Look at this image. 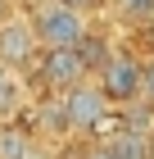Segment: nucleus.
Listing matches in <instances>:
<instances>
[{"label": "nucleus", "mask_w": 154, "mask_h": 159, "mask_svg": "<svg viewBox=\"0 0 154 159\" xmlns=\"http://www.w3.org/2000/svg\"><path fill=\"white\" fill-rule=\"evenodd\" d=\"M91 82L100 86L109 109H122L131 100H141V59L131 50H109V59L91 73Z\"/></svg>", "instance_id": "f257e3e1"}, {"label": "nucleus", "mask_w": 154, "mask_h": 159, "mask_svg": "<svg viewBox=\"0 0 154 159\" xmlns=\"http://www.w3.org/2000/svg\"><path fill=\"white\" fill-rule=\"evenodd\" d=\"M59 100H64V118H68V136H100V127H109V100L100 96L91 77L59 91Z\"/></svg>", "instance_id": "f03ea898"}, {"label": "nucleus", "mask_w": 154, "mask_h": 159, "mask_svg": "<svg viewBox=\"0 0 154 159\" xmlns=\"http://www.w3.org/2000/svg\"><path fill=\"white\" fill-rule=\"evenodd\" d=\"M86 27H91V23H86V14L68 9V5H59V0H46V5L32 14V32H36V41H41V50L77 46Z\"/></svg>", "instance_id": "7ed1b4c3"}, {"label": "nucleus", "mask_w": 154, "mask_h": 159, "mask_svg": "<svg viewBox=\"0 0 154 159\" xmlns=\"http://www.w3.org/2000/svg\"><path fill=\"white\" fill-rule=\"evenodd\" d=\"M32 68H36V82L46 86V96H59V91L77 86L82 77H91V73L82 68V59H77V50H73V46H55V50H41Z\"/></svg>", "instance_id": "20e7f679"}, {"label": "nucleus", "mask_w": 154, "mask_h": 159, "mask_svg": "<svg viewBox=\"0 0 154 159\" xmlns=\"http://www.w3.org/2000/svg\"><path fill=\"white\" fill-rule=\"evenodd\" d=\"M41 55V41L32 32V18H0V64L14 73H27Z\"/></svg>", "instance_id": "39448f33"}, {"label": "nucleus", "mask_w": 154, "mask_h": 159, "mask_svg": "<svg viewBox=\"0 0 154 159\" xmlns=\"http://www.w3.org/2000/svg\"><path fill=\"white\" fill-rule=\"evenodd\" d=\"M36 146V132L18 118H0V159H23Z\"/></svg>", "instance_id": "423d86ee"}, {"label": "nucleus", "mask_w": 154, "mask_h": 159, "mask_svg": "<svg viewBox=\"0 0 154 159\" xmlns=\"http://www.w3.org/2000/svg\"><path fill=\"white\" fill-rule=\"evenodd\" d=\"M27 105V91H23V77L0 64V118H14V114Z\"/></svg>", "instance_id": "0eeeda50"}, {"label": "nucleus", "mask_w": 154, "mask_h": 159, "mask_svg": "<svg viewBox=\"0 0 154 159\" xmlns=\"http://www.w3.org/2000/svg\"><path fill=\"white\" fill-rule=\"evenodd\" d=\"M73 50H77V59H82V68H86V73H95V68L109 59V50H113V46H109V41L100 37L95 27H86V32H82V41H77Z\"/></svg>", "instance_id": "6e6552de"}, {"label": "nucleus", "mask_w": 154, "mask_h": 159, "mask_svg": "<svg viewBox=\"0 0 154 159\" xmlns=\"http://www.w3.org/2000/svg\"><path fill=\"white\" fill-rule=\"evenodd\" d=\"M104 141H109V150H113V159H145V150H150V136L145 132H127V127L109 132Z\"/></svg>", "instance_id": "1a4fd4ad"}, {"label": "nucleus", "mask_w": 154, "mask_h": 159, "mask_svg": "<svg viewBox=\"0 0 154 159\" xmlns=\"http://www.w3.org/2000/svg\"><path fill=\"white\" fill-rule=\"evenodd\" d=\"M109 5H118L127 18H154V0H109Z\"/></svg>", "instance_id": "9d476101"}, {"label": "nucleus", "mask_w": 154, "mask_h": 159, "mask_svg": "<svg viewBox=\"0 0 154 159\" xmlns=\"http://www.w3.org/2000/svg\"><path fill=\"white\" fill-rule=\"evenodd\" d=\"M55 159H86V136H64Z\"/></svg>", "instance_id": "9b49d317"}, {"label": "nucleus", "mask_w": 154, "mask_h": 159, "mask_svg": "<svg viewBox=\"0 0 154 159\" xmlns=\"http://www.w3.org/2000/svg\"><path fill=\"white\" fill-rule=\"evenodd\" d=\"M59 5H68V9H77V14H100V9H109V0H59Z\"/></svg>", "instance_id": "f8f14e48"}, {"label": "nucleus", "mask_w": 154, "mask_h": 159, "mask_svg": "<svg viewBox=\"0 0 154 159\" xmlns=\"http://www.w3.org/2000/svg\"><path fill=\"white\" fill-rule=\"evenodd\" d=\"M141 100H150V105H154V59L141 64Z\"/></svg>", "instance_id": "ddd939ff"}, {"label": "nucleus", "mask_w": 154, "mask_h": 159, "mask_svg": "<svg viewBox=\"0 0 154 159\" xmlns=\"http://www.w3.org/2000/svg\"><path fill=\"white\" fill-rule=\"evenodd\" d=\"M86 159H113L109 141H91V146H86Z\"/></svg>", "instance_id": "4468645a"}, {"label": "nucleus", "mask_w": 154, "mask_h": 159, "mask_svg": "<svg viewBox=\"0 0 154 159\" xmlns=\"http://www.w3.org/2000/svg\"><path fill=\"white\" fill-rule=\"evenodd\" d=\"M23 159H55V155H46V150H36V146H32V150H27Z\"/></svg>", "instance_id": "2eb2a0df"}, {"label": "nucleus", "mask_w": 154, "mask_h": 159, "mask_svg": "<svg viewBox=\"0 0 154 159\" xmlns=\"http://www.w3.org/2000/svg\"><path fill=\"white\" fill-rule=\"evenodd\" d=\"M145 159H154V132H150V150H145Z\"/></svg>", "instance_id": "dca6fc26"}, {"label": "nucleus", "mask_w": 154, "mask_h": 159, "mask_svg": "<svg viewBox=\"0 0 154 159\" xmlns=\"http://www.w3.org/2000/svg\"><path fill=\"white\" fill-rule=\"evenodd\" d=\"M0 18H5V0H0Z\"/></svg>", "instance_id": "f3484780"}]
</instances>
